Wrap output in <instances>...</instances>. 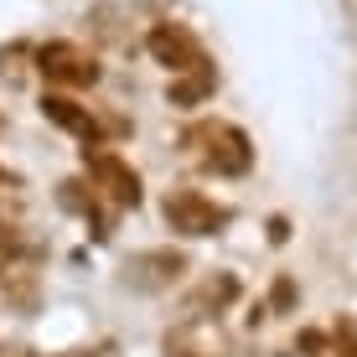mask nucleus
<instances>
[{
  "mask_svg": "<svg viewBox=\"0 0 357 357\" xmlns=\"http://www.w3.org/2000/svg\"><path fill=\"white\" fill-rule=\"evenodd\" d=\"M36 68H42L57 89H89V83H98V73H104V68H98V57H89L83 47H73V42L36 47Z\"/></svg>",
  "mask_w": 357,
  "mask_h": 357,
  "instance_id": "nucleus-4",
  "label": "nucleus"
},
{
  "mask_svg": "<svg viewBox=\"0 0 357 357\" xmlns=\"http://www.w3.org/2000/svg\"><path fill=\"white\" fill-rule=\"evenodd\" d=\"M6 192H21V176H16V171H6V166H0V197H6Z\"/></svg>",
  "mask_w": 357,
  "mask_h": 357,
  "instance_id": "nucleus-12",
  "label": "nucleus"
},
{
  "mask_svg": "<svg viewBox=\"0 0 357 357\" xmlns=\"http://www.w3.org/2000/svg\"><path fill=\"white\" fill-rule=\"evenodd\" d=\"M213 89H218V73H213V63H202V68H192V73H181V78L166 89V98L176 109H197L202 98H213Z\"/></svg>",
  "mask_w": 357,
  "mask_h": 357,
  "instance_id": "nucleus-9",
  "label": "nucleus"
},
{
  "mask_svg": "<svg viewBox=\"0 0 357 357\" xmlns=\"http://www.w3.org/2000/svg\"><path fill=\"white\" fill-rule=\"evenodd\" d=\"M161 218H166L171 233H181V238H218L233 213L223 202H213L207 192H197V187H176V192H166Z\"/></svg>",
  "mask_w": 357,
  "mask_h": 357,
  "instance_id": "nucleus-1",
  "label": "nucleus"
},
{
  "mask_svg": "<svg viewBox=\"0 0 357 357\" xmlns=\"http://www.w3.org/2000/svg\"><path fill=\"white\" fill-rule=\"evenodd\" d=\"M145 52H151L161 68H171V73H192V68L207 63L202 42H197L187 26H176V21H161V26L145 31Z\"/></svg>",
  "mask_w": 357,
  "mask_h": 357,
  "instance_id": "nucleus-6",
  "label": "nucleus"
},
{
  "mask_svg": "<svg viewBox=\"0 0 357 357\" xmlns=\"http://www.w3.org/2000/svg\"><path fill=\"white\" fill-rule=\"evenodd\" d=\"M0 130H6V114H0Z\"/></svg>",
  "mask_w": 357,
  "mask_h": 357,
  "instance_id": "nucleus-16",
  "label": "nucleus"
},
{
  "mask_svg": "<svg viewBox=\"0 0 357 357\" xmlns=\"http://www.w3.org/2000/svg\"><path fill=\"white\" fill-rule=\"evenodd\" d=\"M269 305H275V311H290V305H295V285H290V280H275V290H269Z\"/></svg>",
  "mask_w": 357,
  "mask_h": 357,
  "instance_id": "nucleus-11",
  "label": "nucleus"
},
{
  "mask_svg": "<svg viewBox=\"0 0 357 357\" xmlns=\"http://www.w3.org/2000/svg\"><path fill=\"white\" fill-rule=\"evenodd\" d=\"M57 202H63L68 213H83V218H93V223H98V192L89 197L83 181H63V187H57ZM98 228H104V223H98Z\"/></svg>",
  "mask_w": 357,
  "mask_h": 357,
  "instance_id": "nucleus-10",
  "label": "nucleus"
},
{
  "mask_svg": "<svg viewBox=\"0 0 357 357\" xmlns=\"http://www.w3.org/2000/svg\"><path fill=\"white\" fill-rule=\"evenodd\" d=\"M187 269H192V259L181 249H145V254H130V259L119 264V285L140 290V295H155V290L181 285Z\"/></svg>",
  "mask_w": 357,
  "mask_h": 357,
  "instance_id": "nucleus-2",
  "label": "nucleus"
},
{
  "mask_svg": "<svg viewBox=\"0 0 357 357\" xmlns=\"http://www.w3.org/2000/svg\"><path fill=\"white\" fill-rule=\"evenodd\" d=\"M269 238H275V243L290 238V223H285V218H275V223H269Z\"/></svg>",
  "mask_w": 357,
  "mask_h": 357,
  "instance_id": "nucleus-13",
  "label": "nucleus"
},
{
  "mask_svg": "<svg viewBox=\"0 0 357 357\" xmlns=\"http://www.w3.org/2000/svg\"><path fill=\"white\" fill-rule=\"evenodd\" d=\"M243 295L238 275H228V269H213V275H202L197 285L187 290V316L192 321H213V316H223L233 301Z\"/></svg>",
  "mask_w": 357,
  "mask_h": 357,
  "instance_id": "nucleus-7",
  "label": "nucleus"
},
{
  "mask_svg": "<svg viewBox=\"0 0 357 357\" xmlns=\"http://www.w3.org/2000/svg\"><path fill=\"white\" fill-rule=\"evenodd\" d=\"M192 140L207 145V171H223V176H243L254 166V145L238 125H202Z\"/></svg>",
  "mask_w": 357,
  "mask_h": 357,
  "instance_id": "nucleus-5",
  "label": "nucleus"
},
{
  "mask_svg": "<svg viewBox=\"0 0 357 357\" xmlns=\"http://www.w3.org/2000/svg\"><path fill=\"white\" fill-rule=\"evenodd\" d=\"M42 114H47V125H57V130H68V135H78V140H93V135H104V125H98V114L89 104H78V98H68V93H42Z\"/></svg>",
  "mask_w": 357,
  "mask_h": 357,
  "instance_id": "nucleus-8",
  "label": "nucleus"
},
{
  "mask_svg": "<svg viewBox=\"0 0 357 357\" xmlns=\"http://www.w3.org/2000/svg\"><path fill=\"white\" fill-rule=\"evenodd\" d=\"M83 166H89V176H93V187L109 197L114 207H140V171H135L130 161H119L114 151H104V145H93V151H83Z\"/></svg>",
  "mask_w": 357,
  "mask_h": 357,
  "instance_id": "nucleus-3",
  "label": "nucleus"
},
{
  "mask_svg": "<svg viewBox=\"0 0 357 357\" xmlns=\"http://www.w3.org/2000/svg\"><path fill=\"white\" fill-rule=\"evenodd\" d=\"M0 275H6V249H0Z\"/></svg>",
  "mask_w": 357,
  "mask_h": 357,
  "instance_id": "nucleus-14",
  "label": "nucleus"
},
{
  "mask_svg": "<svg viewBox=\"0 0 357 357\" xmlns=\"http://www.w3.org/2000/svg\"><path fill=\"white\" fill-rule=\"evenodd\" d=\"M16 357H42V352H16Z\"/></svg>",
  "mask_w": 357,
  "mask_h": 357,
  "instance_id": "nucleus-15",
  "label": "nucleus"
}]
</instances>
